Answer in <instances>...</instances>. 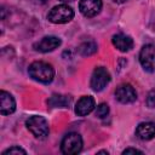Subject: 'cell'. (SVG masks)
Masks as SVG:
<instances>
[{"label":"cell","mask_w":155,"mask_h":155,"mask_svg":"<svg viewBox=\"0 0 155 155\" xmlns=\"http://www.w3.org/2000/svg\"><path fill=\"white\" fill-rule=\"evenodd\" d=\"M28 73L30 78L41 84H50L54 78V68L50 63L42 61L33 62L28 68Z\"/></svg>","instance_id":"obj_1"},{"label":"cell","mask_w":155,"mask_h":155,"mask_svg":"<svg viewBox=\"0 0 155 155\" xmlns=\"http://www.w3.org/2000/svg\"><path fill=\"white\" fill-rule=\"evenodd\" d=\"M73 18H74V10L65 4L53 6L47 15V19L54 24H64L70 22Z\"/></svg>","instance_id":"obj_2"},{"label":"cell","mask_w":155,"mask_h":155,"mask_svg":"<svg viewBox=\"0 0 155 155\" xmlns=\"http://www.w3.org/2000/svg\"><path fill=\"white\" fill-rule=\"evenodd\" d=\"M25 126L36 138H46L48 136L50 127L47 120L44 116H39V115L30 116L29 119H27Z\"/></svg>","instance_id":"obj_3"},{"label":"cell","mask_w":155,"mask_h":155,"mask_svg":"<svg viewBox=\"0 0 155 155\" xmlns=\"http://www.w3.org/2000/svg\"><path fill=\"white\" fill-rule=\"evenodd\" d=\"M82 149V138L78 132H70L64 136L61 143V150L65 155H74Z\"/></svg>","instance_id":"obj_4"},{"label":"cell","mask_w":155,"mask_h":155,"mask_svg":"<svg viewBox=\"0 0 155 155\" xmlns=\"http://www.w3.org/2000/svg\"><path fill=\"white\" fill-rule=\"evenodd\" d=\"M110 82V74L104 67H97L94 68L92 75H91V82L90 86L93 91L99 92L104 90V87Z\"/></svg>","instance_id":"obj_5"},{"label":"cell","mask_w":155,"mask_h":155,"mask_svg":"<svg viewBox=\"0 0 155 155\" xmlns=\"http://www.w3.org/2000/svg\"><path fill=\"white\" fill-rule=\"evenodd\" d=\"M139 62L143 69L148 73L155 71V46L147 44L142 47L139 52Z\"/></svg>","instance_id":"obj_6"},{"label":"cell","mask_w":155,"mask_h":155,"mask_svg":"<svg viewBox=\"0 0 155 155\" xmlns=\"http://www.w3.org/2000/svg\"><path fill=\"white\" fill-rule=\"evenodd\" d=\"M115 98L124 104L133 103L137 99V92L134 87L130 84H121L115 90Z\"/></svg>","instance_id":"obj_7"},{"label":"cell","mask_w":155,"mask_h":155,"mask_svg":"<svg viewBox=\"0 0 155 155\" xmlns=\"http://www.w3.org/2000/svg\"><path fill=\"white\" fill-rule=\"evenodd\" d=\"M103 2L102 0H80L79 1V10L82 16L85 17H94L102 10Z\"/></svg>","instance_id":"obj_8"},{"label":"cell","mask_w":155,"mask_h":155,"mask_svg":"<svg viewBox=\"0 0 155 155\" xmlns=\"http://www.w3.org/2000/svg\"><path fill=\"white\" fill-rule=\"evenodd\" d=\"M61 44H62V41H61L59 38L51 35V36L42 38L38 42H35L33 45V47H34L35 51H39V52H42V53H47V52H51V51L56 50L57 47H59Z\"/></svg>","instance_id":"obj_9"},{"label":"cell","mask_w":155,"mask_h":155,"mask_svg":"<svg viewBox=\"0 0 155 155\" xmlns=\"http://www.w3.org/2000/svg\"><path fill=\"white\" fill-rule=\"evenodd\" d=\"M94 107H96L94 98L92 96H84L75 104V114L78 116H86L94 109Z\"/></svg>","instance_id":"obj_10"},{"label":"cell","mask_w":155,"mask_h":155,"mask_svg":"<svg viewBox=\"0 0 155 155\" xmlns=\"http://www.w3.org/2000/svg\"><path fill=\"white\" fill-rule=\"evenodd\" d=\"M16 110V101L11 93L0 91V113L1 115H10Z\"/></svg>","instance_id":"obj_11"},{"label":"cell","mask_w":155,"mask_h":155,"mask_svg":"<svg viewBox=\"0 0 155 155\" xmlns=\"http://www.w3.org/2000/svg\"><path fill=\"white\" fill-rule=\"evenodd\" d=\"M136 136L142 140H150L155 137V124L147 121L140 122L136 128Z\"/></svg>","instance_id":"obj_12"},{"label":"cell","mask_w":155,"mask_h":155,"mask_svg":"<svg viewBox=\"0 0 155 155\" xmlns=\"http://www.w3.org/2000/svg\"><path fill=\"white\" fill-rule=\"evenodd\" d=\"M111 42L121 52H127V51H130L133 47V40H132V38L128 36V35H126V34H122V33L115 34L113 36V39H111Z\"/></svg>","instance_id":"obj_13"},{"label":"cell","mask_w":155,"mask_h":155,"mask_svg":"<svg viewBox=\"0 0 155 155\" xmlns=\"http://www.w3.org/2000/svg\"><path fill=\"white\" fill-rule=\"evenodd\" d=\"M47 103L51 108H68L71 104V97L53 93L50 97V99L47 101Z\"/></svg>","instance_id":"obj_14"},{"label":"cell","mask_w":155,"mask_h":155,"mask_svg":"<svg viewBox=\"0 0 155 155\" xmlns=\"http://www.w3.org/2000/svg\"><path fill=\"white\" fill-rule=\"evenodd\" d=\"M96 51H97V44H96L93 40L85 41V42L80 44L79 47H78V52H79L81 56H91V54H93Z\"/></svg>","instance_id":"obj_15"},{"label":"cell","mask_w":155,"mask_h":155,"mask_svg":"<svg viewBox=\"0 0 155 155\" xmlns=\"http://www.w3.org/2000/svg\"><path fill=\"white\" fill-rule=\"evenodd\" d=\"M109 114V105L107 103H101L96 109V116L99 119H104Z\"/></svg>","instance_id":"obj_16"},{"label":"cell","mask_w":155,"mask_h":155,"mask_svg":"<svg viewBox=\"0 0 155 155\" xmlns=\"http://www.w3.org/2000/svg\"><path fill=\"white\" fill-rule=\"evenodd\" d=\"M13 155V154H27V151L24 150V149H22L21 147H17V145H13V147H11V148H8V149H6V150H4L2 151V155Z\"/></svg>","instance_id":"obj_17"},{"label":"cell","mask_w":155,"mask_h":155,"mask_svg":"<svg viewBox=\"0 0 155 155\" xmlns=\"http://www.w3.org/2000/svg\"><path fill=\"white\" fill-rule=\"evenodd\" d=\"M147 105L149 108H155V90L150 91L147 97Z\"/></svg>","instance_id":"obj_18"},{"label":"cell","mask_w":155,"mask_h":155,"mask_svg":"<svg viewBox=\"0 0 155 155\" xmlns=\"http://www.w3.org/2000/svg\"><path fill=\"white\" fill-rule=\"evenodd\" d=\"M122 154H143L142 150H138V149H134V148H127L122 151Z\"/></svg>","instance_id":"obj_19"},{"label":"cell","mask_w":155,"mask_h":155,"mask_svg":"<svg viewBox=\"0 0 155 155\" xmlns=\"http://www.w3.org/2000/svg\"><path fill=\"white\" fill-rule=\"evenodd\" d=\"M114 2H117V4H122V2H125L126 0H113Z\"/></svg>","instance_id":"obj_20"},{"label":"cell","mask_w":155,"mask_h":155,"mask_svg":"<svg viewBox=\"0 0 155 155\" xmlns=\"http://www.w3.org/2000/svg\"><path fill=\"white\" fill-rule=\"evenodd\" d=\"M36 2H39V4H45V2H47V0H35Z\"/></svg>","instance_id":"obj_21"},{"label":"cell","mask_w":155,"mask_h":155,"mask_svg":"<svg viewBox=\"0 0 155 155\" xmlns=\"http://www.w3.org/2000/svg\"><path fill=\"white\" fill-rule=\"evenodd\" d=\"M98 154H108V151H105V150H102V151H98Z\"/></svg>","instance_id":"obj_22"},{"label":"cell","mask_w":155,"mask_h":155,"mask_svg":"<svg viewBox=\"0 0 155 155\" xmlns=\"http://www.w3.org/2000/svg\"><path fill=\"white\" fill-rule=\"evenodd\" d=\"M61 1H63V2H68V1H73V0H61Z\"/></svg>","instance_id":"obj_23"}]
</instances>
